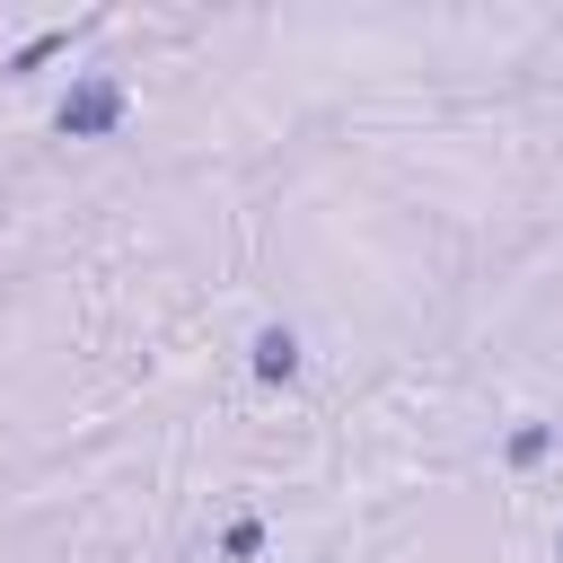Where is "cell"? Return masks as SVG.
<instances>
[{"label":"cell","instance_id":"2","mask_svg":"<svg viewBox=\"0 0 563 563\" xmlns=\"http://www.w3.org/2000/svg\"><path fill=\"white\" fill-rule=\"evenodd\" d=\"M290 369H299V334L290 325H264L255 334V378H290Z\"/></svg>","mask_w":563,"mask_h":563},{"label":"cell","instance_id":"1","mask_svg":"<svg viewBox=\"0 0 563 563\" xmlns=\"http://www.w3.org/2000/svg\"><path fill=\"white\" fill-rule=\"evenodd\" d=\"M123 123V88L114 79H70V97L53 106V132L62 141H106Z\"/></svg>","mask_w":563,"mask_h":563},{"label":"cell","instance_id":"5","mask_svg":"<svg viewBox=\"0 0 563 563\" xmlns=\"http://www.w3.org/2000/svg\"><path fill=\"white\" fill-rule=\"evenodd\" d=\"M554 545H563V537H554Z\"/></svg>","mask_w":563,"mask_h":563},{"label":"cell","instance_id":"4","mask_svg":"<svg viewBox=\"0 0 563 563\" xmlns=\"http://www.w3.org/2000/svg\"><path fill=\"white\" fill-rule=\"evenodd\" d=\"M545 440H554V431H545V422H528V431H510V457H519V466H537V457H545Z\"/></svg>","mask_w":563,"mask_h":563},{"label":"cell","instance_id":"3","mask_svg":"<svg viewBox=\"0 0 563 563\" xmlns=\"http://www.w3.org/2000/svg\"><path fill=\"white\" fill-rule=\"evenodd\" d=\"M53 53H70V26H53V35H35V44H18V62H9V70H44Z\"/></svg>","mask_w":563,"mask_h":563}]
</instances>
